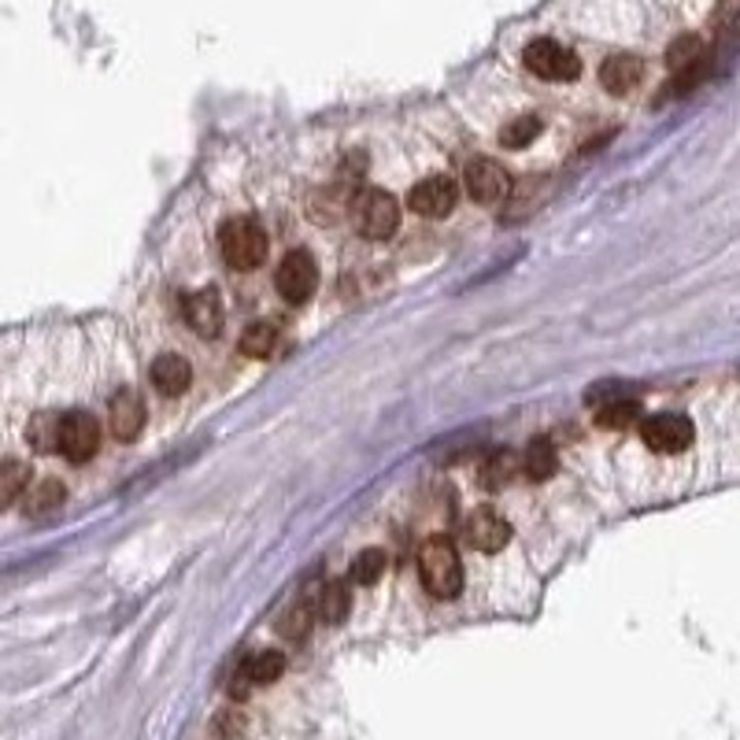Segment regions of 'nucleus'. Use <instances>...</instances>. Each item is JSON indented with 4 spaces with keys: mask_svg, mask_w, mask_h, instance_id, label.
I'll return each mask as SVG.
<instances>
[{
    "mask_svg": "<svg viewBox=\"0 0 740 740\" xmlns=\"http://www.w3.org/2000/svg\"><path fill=\"white\" fill-rule=\"evenodd\" d=\"M419 574L430 596L437 600H456L463 592V563L459 552L448 537H430L419 552Z\"/></svg>",
    "mask_w": 740,
    "mask_h": 740,
    "instance_id": "nucleus-1",
    "label": "nucleus"
},
{
    "mask_svg": "<svg viewBox=\"0 0 740 740\" xmlns=\"http://www.w3.org/2000/svg\"><path fill=\"white\" fill-rule=\"evenodd\" d=\"M222 260L237 271H252L267 260V230L256 219H226L219 230Z\"/></svg>",
    "mask_w": 740,
    "mask_h": 740,
    "instance_id": "nucleus-2",
    "label": "nucleus"
},
{
    "mask_svg": "<svg viewBox=\"0 0 740 740\" xmlns=\"http://www.w3.org/2000/svg\"><path fill=\"white\" fill-rule=\"evenodd\" d=\"M352 226L370 241H385L400 226V204L382 189H363L352 200Z\"/></svg>",
    "mask_w": 740,
    "mask_h": 740,
    "instance_id": "nucleus-3",
    "label": "nucleus"
},
{
    "mask_svg": "<svg viewBox=\"0 0 740 740\" xmlns=\"http://www.w3.org/2000/svg\"><path fill=\"white\" fill-rule=\"evenodd\" d=\"M522 63H526V71L545 82H574L581 74V60L552 38L530 41V45L522 49Z\"/></svg>",
    "mask_w": 740,
    "mask_h": 740,
    "instance_id": "nucleus-4",
    "label": "nucleus"
},
{
    "mask_svg": "<svg viewBox=\"0 0 740 740\" xmlns=\"http://www.w3.org/2000/svg\"><path fill=\"white\" fill-rule=\"evenodd\" d=\"M101 448V426L89 411H67L60 419V441L56 452H63L71 463H89Z\"/></svg>",
    "mask_w": 740,
    "mask_h": 740,
    "instance_id": "nucleus-5",
    "label": "nucleus"
},
{
    "mask_svg": "<svg viewBox=\"0 0 740 740\" xmlns=\"http://www.w3.org/2000/svg\"><path fill=\"white\" fill-rule=\"evenodd\" d=\"M274 285H278L282 300L304 304L319 289V263H315L308 252H289V256L282 260L278 274H274Z\"/></svg>",
    "mask_w": 740,
    "mask_h": 740,
    "instance_id": "nucleus-6",
    "label": "nucleus"
},
{
    "mask_svg": "<svg viewBox=\"0 0 740 740\" xmlns=\"http://www.w3.org/2000/svg\"><path fill=\"white\" fill-rule=\"evenodd\" d=\"M641 437L652 452L663 456H678L693 444V422L681 415H652L641 419Z\"/></svg>",
    "mask_w": 740,
    "mask_h": 740,
    "instance_id": "nucleus-7",
    "label": "nucleus"
},
{
    "mask_svg": "<svg viewBox=\"0 0 740 740\" xmlns=\"http://www.w3.org/2000/svg\"><path fill=\"white\" fill-rule=\"evenodd\" d=\"M463 541L478 552H500V548L511 541V526H507L504 515H496L493 507H474L463 522Z\"/></svg>",
    "mask_w": 740,
    "mask_h": 740,
    "instance_id": "nucleus-8",
    "label": "nucleus"
},
{
    "mask_svg": "<svg viewBox=\"0 0 740 740\" xmlns=\"http://www.w3.org/2000/svg\"><path fill=\"white\" fill-rule=\"evenodd\" d=\"M456 200H459L456 182L444 175H433L411 189L408 204H411V211H419V215H426V219H444L452 208H456Z\"/></svg>",
    "mask_w": 740,
    "mask_h": 740,
    "instance_id": "nucleus-9",
    "label": "nucleus"
},
{
    "mask_svg": "<svg viewBox=\"0 0 740 740\" xmlns=\"http://www.w3.org/2000/svg\"><path fill=\"white\" fill-rule=\"evenodd\" d=\"M463 182H467V193L478 200V204H496V200H504L507 193H511V175H507L496 160L467 163Z\"/></svg>",
    "mask_w": 740,
    "mask_h": 740,
    "instance_id": "nucleus-10",
    "label": "nucleus"
},
{
    "mask_svg": "<svg viewBox=\"0 0 740 740\" xmlns=\"http://www.w3.org/2000/svg\"><path fill=\"white\" fill-rule=\"evenodd\" d=\"M282 670H285V655L282 652H256V655H249V659L241 663V670H237L234 685H230V693H234L237 700H245L249 685H271V681H278Z\"/></svg>",
    "mask_w": 740,
    "mask_h": 740,
    "instance_id": "nucleus-11",
    "label": "nucleus"
},
{
    "mask_svg": "<svg viewBox=\"0 0 740 740\" xmlns=\"http://www.w3.org/2000/svg\"><path fill=\"white\" fill-rule=\"evenodd\" d=\"M145 430V404H141V393H134V389H119V393L112 397V433L119 441H137Z\"/></svg>",
    "mask_w": 740,
    "mask_h": 740,
    "instance_id": "nucleus-12",
    "label": "nucleus"
},
{
    "mask_svg": "<svg viewBox=\"0 0 740 740\" xmlns=\"http://www.w3.org/2000/svg\"><path fill=\"white\" fill-rule=\"evenodd\" d=\"M644 78V63L641 56H633V52H619V56L604 60V67H600V82H604L607 93H630L637 89Z\"/></svg>",
    "mask_w": 740,
    "mask_h": 740,
    "instance_id": "nucleus-13",
    "label": "nucleus"
},
{
    "mask_svg": "<svg viewBox=\"0 0 740 740\" xmlns=\"http://www.w3.org/2000/svg\"><path fill=\"white\" fill-rule=\"evenodd\" d=\"M186 319L189 326L200 334V337H219L222 330V304H219V293L215 289H200L189 296L186 304Z\"/></svg>",
    "mask_w": 740,
    "mask_h": 740,
    "instance_id": "nucleus-14",
    "label": "nucleus"
},
{
    "mask_svg": "<svg viewBox=\"0 0 740 740\" xmlns=\"http://www.w3.org/2000/svg\"><path fill=\"white\" fill-rule=\"evenodd\" d=\"M152 385L160 389L163 397H182L189 385H193V370L182 356H160L152 363Z\"/></svg>",
    "mask_w": 740,
    "mask_h": 740,
    "instance_id": "nucleus-15",
    "label": "nucleus"
},
{
    "mask_svg": "<svg viewBox=\"0 0 740 740\" xmlns=\"http://www.w3.org/2000/svg\"><path fill=\"white\" fill-rule=\"evenodd\" d=\"M315 607V619H323L326 626H337V622H345L348 607H352V596H348V581H326L319 589V596L311 600Z\"/></svg>",
    "mask_w": 740,
    "mask_h": 740,
    "instance_id": "nucleus-16",
    "label": "nucleus"
},
{
    "mask_svg": "<svg viewBox=\"0 0 740 740\" xmlns=\"http://www.w3.org/2000/svg\"><path fill=\"white\" fill-rule=\"evenodd\" d=\"M526 474H530L533 482H545V478H552L556 474V467H559V456H556V448H552V441H545V437H537V441H530V448L522 452V463H518Z\"/></svg>",
    "mask_w": 740,
    "mask_h": 740,
    "instance_id": "nucleus-17",
    "label": "nucleus"
},
{
    "mask_svg": "<svg viewBox=\"0 0 740 740\" xmlns=\"http://www.w3.org/2000/svg\"><path fill=\"white\" fill-rule=\"evenodd\" d=\"M666 63H670L674 74H685V71H696L704 67V41L696 34H685L670 45V52H666Z\"/></svg>",
    "mask_w": 740,
    "mask_h": 740,
    "instance_id": "nucleus-18",
    "label": "nucleus"
},
{
    "mask_svg": "<svg viewBox=\"0 0 740 740\" xmlns=\"http://www.w3.org/2000/svg\"><path fill=\"white\" fill-rule=\"evenodd\" d=\"M633 422H641V404L633 397H615L600 408V426L604 430H626Z\"/></svg>",
    "mask_w": 740,
    "mask_h": 740,
    "instance_id": "nucleus-19",
    "label": "nucleus"
},
{
    "mask_svg": "<svg viewBox=\"0 0 740 740\" xmlns=\"http://www.w3.org/2000/svg\"><path fill=\"white\" fill-rule=\"evenodd\" d=\"M515 474H518L515 452H493V456L482 463V485H485V489H504V485L511 482Z\"/></svg>",
    "mask_w": 740,
    "mask_h": 740,
    "instance_id": "nucleus-20",
    "label": "nucleus"
},
{
    "mask_svg": "<svg viewBox=\"0 0 740 740\" xmlns=\"http://www.w3.org/2000/svg\"><path fill=\"white\" fill-rule=\"evenodd\" d=\"M385 567H389V556L382 548H363V552L352 559V581L356 585H374V581L385 574Z\"/></svg>",
    "mask_w": 740,
    "mask_h": 740,
    "instance_id": "nucleus-21",
    "label": "nucleus"
},
{
    "mask_svg": "<svg viewBox=\"0 0 740 740\" xmlns=\"http://www.w3.org/2000/svg\"><path fill=\"white\" fill-rule=\"evenodd\" d=\"M27 441L34 452H56V441H60V415H49V411H41V415L27 426Z\"/></svg>",
    "mask_w": 740,
    "mask_h": 740,
    "instance_id": "nucleus-22",
    "label": "nucleus"
},
{
    "mask_svg": "<svg viewBox=\"0 0 740 740\" xmlns=\"http://www.w3.org/2000/svg\"><path fill=\"white\" fill-rule=\"evenodd\" d=\"M537 134H541V119H537V115H518V119H511L500 130V145L504 148H526Z\"/></svg>",
    "mask_w": 740,
    "mask_h": 740,
    "instance_id": "nucleus-23",
    "label": "nucleus"
},
{
    "mask_svg": "<svg viewBox=\"0 0 740 740\" xmlns=\"http://www.w3.org/2000/svg\"><path fill=\"white\" fill-rule=\"evenodd\" d=\"M63 504V485L60 482H38L34 489L27 493V511L30 515H45V511H56V507Z\"/></svg>",
    "mask_w": 740,
    "mask_h": 740,
    "instance_id": "nucleus-24",
    "label": "nucleus"
},
{
    "mask_svg": "<svg viewBox=\"0 0 740 740\" xmlns=\"http://www.w3.org/2000/svg\"><path fill=\"white\" fill-rule=\"evenodd\" d=\"M27 482H30V471L23 463H8V467L0 471V507L12 504L15 496L27 489Z\"/></svg>",
    "mask_w": 740,
    "mask_h": 740,
    "instance_id": "nucleus-25",
    "label": "nucleus"
},
{
    "mask_svg": "<svg viewBox=\"0 0 740 740\" xmlns=\"http://www.w3.org/2000/svg\"><path fill=\"white\" fill-rule=\"evenodd\" d=\"M271 348H274V326H267V323H256V326H249V330H245V337H241V352H245V356H252V359L267 356Z\"/></svg>",
    "mask_w": 740,
    "mask_h": 740,
    "instance_id": "nucleus-26",
    "label": "nucleus"
},
{
    "mask_svg": "<svg viewBox=\"0 0 740 740\" xmlns=\"http://www.w3.org/2000/svg\"><path fill=\"white\" fill-rule=\"evenodd\" d=\"M311 619H315V607H311V600H304V604H296L289 615L282 619V633L289 641H304V633H308Z\"/></svg>",
    "mask_w": 740,
    "mask_h": 740,
    "instance_id": "nucleus-27",
    "label": "nucleus"
}]
</instances>
